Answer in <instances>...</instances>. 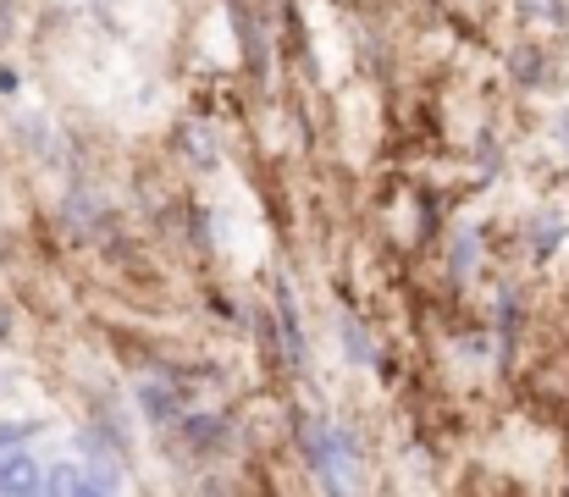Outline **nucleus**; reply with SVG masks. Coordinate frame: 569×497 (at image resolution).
Here are the masks:
<instances>
[{
    "label": "nucleus",
    "mask_w": 569,
    "mask_h": 497,
    "mask_svg": "<svg viewBox=\"0 0 569 497\" xmlns=\"http://www.w3.org/2000/svg\"><path fill=\"white\" fill-rule=\"evenodd\" d=\"M299 448H305V459H310V470H316V481L327 487V497H349V465H355V437L349 431H338V426H327V420H299Z\"/></svg>",
    "instance_id": "nucleus-1"
},
{
    "label": "nucleus",
    "mask_w": 569,
    "mask_h": 497,
    "mask_svg": "<svg viewBox=\"0 0 569 497\" xmlns=\"http://www.w3.org/2000/svg\"><path fill=\"white\" fill-rule=\"evenodd\" d=\"M139 409L150 426H178L183 420V381H139Z\"/></svg>",
    "instance_id": "nucleus-2"
},
{
    "label": "nucleus",
    "mask_w": 569,
    "mask_h": 497,
    "mask_svg": "<svg viewBox=\"0 0 569 497\" xmlns=\"http://www.w3.org/2000/svg\"><path fill=\"white\" fill-rule=\"evenodd\" d=\"M39 481H44V470L22 448L0 454V497H39Z\"/></svg>",
    "instance_id": "nucleus-3"
},
{
    "label": "nucleus",
    "mask_w": 569,
    "mask_h": 497,
    "mask_svg": "<svg viewBox=\"0 0 569 497\" xmlns=\"http://www.w3.org/2000/svg\"><path fill=\"white\" fill-rule=\"evenodd\" d=\"M271 305H277V331H282V348H288V359H293V365H305V321H299L293 288H288V282H277Z\"/></svg>",
    "instance_id": "nucleus-4"
},
{
    "label": "nucleus",
    "mask_w": 569,
    "mask_h": 497,
    "mask_svg": "<svg viewBox=\"0 0 569 497\" xmlns=\"http://www.w3.org/2000/svg\"><path fill=\"white\" fill-rule=\"evenodd\" d=\"M232 431H227V420L221 415H183V443L189 448H221Z\"/></svg>",
    "instance_id": "nucleus-5"
},
{
    "label": "nucleus",
    "mask_w": 569,
    "mask_h": 497,
    "mask_svg": "<svg viewBox=\"0 0 569 497\" xmlns=\"http://www.w3.org/2000/svg\"><path fill=\"white\" fill-rule=\"evenodd\" d=\"M343 354H349L355 365H377V342H371V331L360 327L355 316H343Z\"/></svg>",
    "instance_id": "nucleus-6"
},
{
    "label": "nucleus",
    "mask_w": 569,
    "mask_h": 497,
    "mask_svg": "<svg viewBox=\"0 0 569 497\" xmlns=\"http://www.w3.org/2000/svg\"><path fill=\"white\" fill-rule=\"evenodd\" d=\"M39 431V420H0V454H17V443H28Z\"/></svg>",
    "instance_id": "nucleus-7"
},
{
    "label": "nucleus",
    "mask_w": 569,
    "mask_h": 497,
    "mask_svg": "<svg viewBox=\"0 0 569 497\" xmlns=\"http://www.w3.org/2000/svg\"><path fill=\"white\" fill-rule=\"evenodd\" d=\"M515 67H520V72H515L520 83H542V56H531V50H520V56H515Z\"/></svg>",
    "instance_id": "nucleus-8"
},
{
    "label": "nucleus",
    "mask_w": 569,
    "mask_h": 497,
    "mask_svg": "<svg viewBox=\"0 0 569 497\" xmlns=\"http://www.w3.org/2000/svg\"><path fill=\"white\" fill-rule=\"evenodd\" d=\"M559 238H565V227H559L553 216H542V227H537V255H553Z\"/></svg>",
    "instance_id": "nucleus-9"
},
{
    "label": "nucleus",
    "mask_w": 569,
    "mask_h": 497,
    "mask_svg": "<svg viewBox=\"0 0 569 497\" xmlns=\"http://www.w3.org/2000/svg\"><path fill=\"white\" fill-rule=\"evenodd\" d=\"M11 22H17V6L0 0V39H11Z\"/></svg>",
    "instance_id": "nucleus-10"
},
{
    "label": "nucleus",
    "mask_w": 569,
    "mask_h": 497,
    "mask_svg": "<svg viewBox=\"0 0 569 497\" xmlns=\"http://www.w3.org/2000/svg\"><path fill=\"white\" fill-rule=\"evenodd\" d=\"M11 89H17V72H11V67H0V95H11Z\"/></svg>",
    "instance_id": "nucleus-11"
},
{
    "label": "nucleus",
    "mask_w": 569,
    "mask_h": 497,
    "mask_svg": "<svg viewBox=\"0 0 569 497\" xmlns=\"http://www.w3.org/2000/svg\"><path fill=\"white\" fill-rule=\"evenodd\" d=\"M559 145H565V150H569V111H565V117H559Z\"/></svg>",
    "instance_id": "nucleus-12"
},
{
    "label": "nucleus",
    "mask_w": 569,
    "mask_h": 497,
    "mask_svg": "<svg viewBox=\"0 0 569 497\" xmlns=\"http://www.w3.org/2000/svg\"><path fill=\"white\" fill-rule=\"evenodd\" d=\"M6 331H11V310L0 305V337H6Z\"/></svg>",
    "instance_id": "nucleus-13"
}]
</instances>
